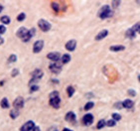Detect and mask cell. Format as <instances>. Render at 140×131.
<instances>
[{
  "mask_svg": "<svg viewBox=\"0 0 140 131\" xmlns=\"http://www.w3.org/2000/svg\"><path fill=\"white\" fill-rule=\"evenodd\" d=\"M61 61H62V64H67L71 61V56L66 54V55H63V57L61 58Z\"/></svg>",
  "mask_w": 140,
  "mask_h": 131,
  "instance_id": "18",
  "label": "cell"
},
{
  "mask_svg": "<svg viewBox=\"0 0 140 131\" xmlns=\"http://www.w3.org/2000/svg\"><path fill=\"white\" fill-rule=\"evenodd\" d=\"M112 119H113L114 121H118V120L121 119V116H120L119 114H117V113H113V114H112Z\"/></svg>",
  "mask_w": 140,
  "mask_h": 131,
  "instance_id": "28",
  "label": "cell"
},
{
  "mask_svg": "<svg viewBox=\"0 0 140 131\" xmlns=\"http://www.w3.org/2000/svg\"><path fill=\"white\" fill-rule=\"evenodd\" d=\"M8 61H9L10 63H15V62L17 61V56H16V55H11V56L9 57Z\"/></svg>",
  "mask_w": 140,
  "mask_h": 131,
  "instance_id": "26",
  "label": "cell"
},
{
  "mask_svg": "<svg viewBox=\"0 0 140 131\" xmlns=\"http://www.w3.org/2000/svg\"><path fill=\"white\" fill-rule=\"evenodd\" d=\"M66 120H67V121H72V122H74V121L76 120V114H75L74 112H72V111L68 112L67 115H66Z\"/></svg>",
  "mask_w": 140,
  "mask_h": 131,
  "instance_id": "15",
  "label": "cell"
},
{
  "mask_svg": "<svg viewBox=\"0 0 140 131\" xmlns=\"http://www.w3.org/2000/svg\"><path fill=\"white\" fill-rule=\"evenodd\" d=\"M76 46H77V42L76 40H71L69 41L67 44H66V49L68 51H74L76 49Z\"/></svg>",
  "mask_w": 140,
  "mask_h": 131,
  "instance_id": "10",
  "label": "cell"
},
{
  "mask_svg": "<svg viewBox=\"0 0 140 131\" xmlns=\"http://www.w3.org/2000/svg\"><path fill=\"white\" fill-rule=\"evenodd\" d=\"M139 33H140V31H139Z\"/></svg>",
  "mask_w": 140,
  "mask_h": 131,
  "instance_id": "43",
  "label": "cell"
},
{
  "mask_svg": "<svg viewBox=\"0 0 140 131\" xmlns=\"http://www.w3.org/2000/svg\"><path fill=\"white\" fill-rule=\"evenodd\" d=\"M52 7H53V9H54V10H56V11H58V10H59V5H58L57 3H55V2H53V3H52Z\"/></svg>",
  "mask_w": 140,
  "mask_h": 131,
  "instance_id": "33",
  "label": "cell"
},
{
  "mask_svg": "<svg viewBox=\"0 0 140 131\" xmlns=\"http://www.w3.org/2000/svg\"><path fill=\"white\" fill-rule=\"evenodd\" d=\"M93 105H94L93 102H92V101L88 102V103L86 104V106H85V110H90V109H92V108L93 107Z\"/></svg>",
  "mask_w": 140,
  "mask_h": 131,
  "instance_id": "25",
  "label": "cell"
},
{
  "mask_svg": "<svg viewBox=\"0 0 140 131\" xmlns=\"http://www.w3.org/2000/svg\"><path fill=\"white\" fill-rule=\"evenodd\" d=\"M13 105H14V107L16 108V109H19V108H22L23 107V105H24V99H23V97H21V96H18L15 100H14V102H13Z\"/></svg>",
  "mask_w": 140,
  "mask_h": 131,
  "instance_id": "5",
  "label": "cell"
},
{
  "mask_svg": "<svg viewBox=\"0 0 140 131\" xmlns=\"http://www.w3.org/2000/svg\"><path fill=\"white\" fill-rule=\"evenodd\" d=\"M0 104H1V107L2 108H8L9 107V102H8V99L7 98H3L1 100V102H0Z\"/></svg>",
  "mask_w": 140,
  "mask_h": 131,
  "instance_id": "19",
  "label": "cell"
},
{
  "mask_svg": "<svg viewBox=\"0 0 140 131\" xmlns=\"http://www.w3.org/2000/svg\"><path fill=\"white\" fill-rule=\"evenodd\" d=\"M2 10H3V6H2L1 4H0V13L2 12Z\"/></svg>",
  "mask_w": 140,
  "mask_h": 131,
  "instance_id": "40",
  "label": "cell"
},
{
  "mask_svg": "<svg viewBox=\"0 0 140 131\" xmlns=\"http://www.w3.org/2000/svg\"><path fill=\"white\" fill-rule=\"evenodd\" d=\"M128 93H129L131 96H135V94H136V92H135L134 90H132V89H129V90H128Z\"/></svg>",
  "mask_w": 140,
  "mask_h": 131,
  "instance_id": "36",
  "label": "cell"
},
{
  "mask_svg": "<svg viewBox=\"0 0 140 131\" xmlns=\"http://www.w3.org/2000/svg\"><path fill=\"white\" fill-rule=\"evenodd\" d=\"M48 59L49 60H51V61H54V62H58L59 60H60V57H61V55L58 53V52H52V53H50V54H48Z\"/></svg>",
  "mask_w": 140,
  "mask_h": 131,
  "instance_id": "9",
  "label": "cell"
},
{
  "mask_svg": "<svg viewBox=\"0 0 140 131\" xmlns=\"http://www.w3.org/2000/svg\"><path fill=\"white\" fill-rule=\"evenodd\" d=\"M4 43V39L3 38H1V37H0V45H2Z\"/></svg>",
  "mask_w": 140,
  "mask_h": 131,
  "instance_id": "39",
  "label": "cell"
},
{
  "mask_svg": "<svg viewBox=\"0 0 140 131\" xmlns=\"http://www.w3.org/2000/svg\"><path fill=\"white\" fill-rule=\"evenodd\" d=\"M105 124H106L105 120L101 119V120H99V121H98V123H97V125H96V128H97V129H101V128H103V127H104V125H105Z\"/></svg>",
  "mask_w": 140,
  "mask_h": 131,
  "instance_id": "24",
  "label": "cell"
},
{
  "mask_svg": "<svg viewBox=\"0 0 140 131\" xmlns=\"http://www.w3.org/2000/svg\"><path fill=\"white\" fill-rule=\"evenodd\" d=\"M32 131H40V128H39L38 126H35V127H34V129H33Z\"/></svg>",
  "mask_w": 140,
  "mask_h": 131,
  "instance_id": "38",
  "label": "cell"
},
{
  "mask_svg": "<svg viewBox=\"0 0 140 131\" xmlns=\"http://www.w3.org/2000/svg\"><path fill=\"white\" fill-rule=\"evenodd\" d=\"M24 19H25V14H24V13H20V14L18 15V17H17V20H18L19 22L23 21Z\"/></svg>",
  "mask_w": 140,
  "mask_h": 131,
  "instance_id": "30",
  "label": "cell"
},
{
  "mask_svg": "<svg viewBox=\"0 0 140 131\" xmlns=\"http://www.w3.org/2000/svg\"><path fill=\"white\" fill-rule=\"evenodd\" d=\"M67 91H68V95L71 97V96H73L74 93H75V88H74L73 87H69L67 88Z\"/></svg>",
  "mask_w": 140,
  "mask_h": 131,
  "instance_id": "23",
  "label": "cell"
},
{
  "mask_svg": "<svg viewBox=\"0 0 140 131\" xmlns=\"http://www.w3.org/2000/svg\"><path fill=\"white\" fill-rule=\"evenodd\" d=\"M50 70L53 72V73H60L61 72V70H62V65L61 64H59V63H57V62H55V63H53V64H51L50 65Z\"/></svg>",
  "mask_w": 140,
  "mask_h": 131,
  "instance_id": "4",
  "label": "cell"
},
{
  "mask_svg": "<svg viewBox=\"0 0 140 131\" xmlns=\"http://www.w3.org/2000/svg\"><path fill=\"white\" fill-rule=\"evenodd\" d=\"M63 131H72V130H70V129H68V128H65Z\"/></svg>",
  "mask_w": 140,
  "mask_h": 131,
  "instance_id": "41",
  "label": "cell"
},
{
  "mask_svg": "<svg viewBox=\"0 0 140 131\" xmlns=\"http://www.w3.org/2000/svg\"><path fill=\"white\" fill-rule=\"evenodd\" d=\"M126 37H128V38H130V39H132V38H134L135 37V32L132 30V29H128L127 31H126Z\"/></svg>",
  "mask_w": 140,
  "mask_h": 131,
  "instance_id": "20",
  "label": "cell"
},
{
  "mask_svg": "<svg viewBox=\"0 0 140 131\" xmlns=\"http://www.w3.org/2000/svg\"><path fill=\"white\" fill-rule=\"evenodd\" d=\"M116 108H122L123 107V105H122V102H117V103H115V105H114Z\"/></svg>",
  "mask_w": 140,
  "mask_h": 131,
  "instance_id": "34",
  "label": "cell"
},
{
  "mask_svg": "<svg viewBox=\"0 0 140 131\" xmlns=\"http://www.w3.org/2000/svg\"><path fill=\"white\" fill-rule=\"evenodd\" d=\"M109 49L112 52H119V51H123L125 49V47L124 46H111Z\"/></svg>",
  "mask_w": 140,
  "mask_h": 131,
  "instance_id": "17",
  "label": "cell"
},
{
  "mask_svg": "<svg viewBox=\"0 0 140 131\" xmlns=\"http://www.w3.org/2000/svg\"><path fill=\"white\" fill-rule=\"evenodd\" d=\"M138 80H139V82H140V76H138Z\"/></svg>",
  "mask_w": 140,
  "mask_h": 131,
  "instance_id": "42",
  "label": "cell"
},
{
  "mask_svg": "<svg viewBox=\"0 0 140 131\" xmlns=\"http://www.w3.org/2000/svg\"><path fill=\"white\" fill-rule=\"evenodd\" d=\"M106 125H107V126H109V127H113V126H115V121H114L113 119L108 120V121L106 122Z\"/></svg>",
  "mask_w": 140,
  "mask_h": 131,
  "instance_id": "29",
  "label": "cell"
},
{
  "mask_svg": "<svg viewBox=\"0 0 140 131\" xmlns=\"http://www.w3.org/2000/svg\"><path fill=\"white\" fill-rule=\"evenodd\" d=\"M43 47H44V41L43 40L36 41L35 44H34V46H33V52L37 54V53H39V52L42 51Z\"/></svg>",
  "mask_w": 140,
  "mask_h": 131,
  "instance_id": "3",
  "label": "cell"
},
{
  "mask_svg": "<svg viewBox=\"0 0 140 131\" xmlns=\"http://www.w3.org/2000/svg\"><path fill=\"white\" fill-rule=\"evenodd\" d=\"M6 32V28L5 26H2V25H0V35H2Z\"/></svg>",
  "mask_w": 140,
  "mask_h": 131,
  "instance_id": "31",
  "label": "cell"
},
{
  "mask_svg": "<svg viewBox=\"0 0 140 131\" xmlns=\"http://www.w3.org/2000/svg\"><path fill=\"white\" fill-rule=\"evenodd\" d=\"M34 127H35L34 122L33 121H28L21 127V131H31V130L34 129Z\"/></svg>",
  "mask_w": 140,
  "mask_h": 131,
  "instance_id": "6",
  "label": "cell"
},
{
  "mask_svg": "<svg viewBox=\"0 0 140 131\" xmlns=\"http://www.w3.org/2000/svg\"><path fill=\"white\" fill-rule=\"evenodd\" d=\"M122 105H123V107H125V108H132L133 105H134V103H133L132 100L126 99V100H124V101L122 102Z\"/></svg>",
  "mask_w": 140,
  "mask_h": 131,
  "instance_id": "16",
  "label": "cell"
},
{
  "mask_svg": "<svg viewBox=\"0 0 140 131\" xmlns=\"http://www.w3.org/2000/svg\"><path fill=\"white\" fill-rule=\"evenodd\" d=\"M119 3H120L119 1H113V2H112V4H113V7H116V6H118V5H119Z\"/></svg>",
  "mask_w": 140,
  "mask_h": 131,
  "instance_id": "37",
  "label": "cell"
},
{
  "mask_svg": "<svg viewBox=\"0 0 140 131\" xmlns=\"http://www.w3.org/2000/svg\"><path fill=\"white\" fill-rule=\"evenodd\" d=\"M0 20H1V22H2L3 24H5V25H8V24L10 23V21H11L8 16H2Z\"/></svg>",
  "mask_w": 140,
  "mask_h": 131,
  "instance_id": "22",
  "label": "cell"
},
{
  "mask_svg": "<svg viewBox=\"0 0 140 131\" xmlns=\"http://www.w3.org/2000/svg\"><path fill=\"white\" fill-rule=\"evenodd\" d=\"M38 25H39V28L43 31V32H48L50 29H51V24L48 22V21H46V20H43V19H41V20H39V22H38Z\"/></svg>",
  "mask_w": 140,
  "mask_h": 131,
  "instance_id": "2",
  "label": "cell"
},
{
  "mask_svg": "<svg viewBox=\"0 0 140 131\" xmlns=\"http://www.w3.org/2000/svg\"><path fill=\"white\" fill-rule=\"evenodd\" d=\"M56 97H59V92L56 90V91H53L50 93V99L52 98H56Z\"/></svg>",
  "mask_w": 140,
  "mask_h": 131,
  "instance_id": "27",
  "label": "cell"
},
{
  "mask_svg": "<svg viewBox=\"0 0 140 131\" xmlns=\"http://www.w3.org/2000/svg\"><path fill=\"white\" fill-rule=\"evenodd\" d=\"M42 77H43V72L41 70H35L32 73V79H35V80H38L39 81Z\"/></svg>",
  "mask_w": 140,
  "mask_h": 131,
  "instance_id": "13",
  "label": "cell"
},
{
  "mask_svg": "<svg viewBox=\"0 0 140 131\" xmlns=\"http://www.w3.org/2000/svg\"><path fill=\"white\" fill-rule=\"evenodd\" d=\"M112 15V12L110 10V7L108 5H104L101 9H100V12H99V17L101 19H105V18H108Z\"/></svg>",
  "mask_w": 140,
  "mask_h": 131,
  "instance_id": "1",
  "label": "cell"
},
{
  "mask_svg": "<svg viewBox=\"0 0 140 131\" xmlns=\"http://www.w3.org/2000/svg\"><path fill=\"white\" fill-rule=\"evenodd\" d=\"M60 103H61L60 97H56V98L50 99V104H51V106H53V107H55V108H59V107H60Z\"/></svg>",
  "mask_w": 140,
  "mask_h": 131,
  "instance_id": "11",
  "label": "cell"
},
{
  "mask_svg": "<svg viewBox=\"0 0 140 131\" xmlns=\"http://www.w3.org/2000/svg\"><path fill=\"white\" fill-rule=\"evenodd\" d=\"M34 35H35V29H34V28H32L31 30H29L28 34H27V35H26V36H25L22 40H23L24 42H29V41L32 39V37H33Z\"/></svg>",
  "mask_w": 140,
  "mask_h": 131,
  "instance_id": "12",
  "label": "cell"
},
{
  "mask_svg": "<svg viewBox=\"0 0 140 131\" xmlns=\"http://www.w3.org/2000/svg\"><path fill=\"white\" fill-rule=\"evenodd\" d=\"M28 30L25 28V27H21V28H19L18 29V31L16 32V35H17V37H19V38H21V39H23L27 34H28Z\"/></svg>",
  "mask_w": 140,
  "mask_h": 131,
  "instance_id": "8",
  "label": "cell"
},
{
  "mask_svg": "<svg viewBox=\"0 0 140 131\" xmlns=\"http://www.w3.org/2000/svg\"><path fill=\"white\" fill-rule=\"evenodd\" d=\"M18 115H19V111H18V109H13V110L10 111V116H11V118L15 119V118L18 117Z\"/></svg>",
  "mask_w": 140,
  "mask_h": 131,
  "instance_id": "21",
  "label": "cell"
},
{
  "mask_svg": "<svg viewBox=\"0 0 140 131\" xmlns=\"http://www.w3.org/2000/svg\"><path fill=\"white\" fill-rule=\"evenodd\" d=\"M107 34H108V31L107 30H102V31H100L97 35H96V37H95V40L96 41H99V40H102L103 38H105L106 36H107Z\"/></svg>",
  "mask_w": 140,
  "mask_h": 131,
  "instance_id": "14",
  "label": "cell"
},
{
  "mask_svg": "<svg viewBox=\"0 0 140 131\" xmlns=\"http://www.w3.org/2000/svg\"><path fill=\"white\" fill-rule=\"evenodd\" d=\"M38 89H39L38 86H32V87H31V89H30V91H31V92H34V91H37Z\"/></svg>",
  "mask_w": 140,
  "mask_h": 131,
  "instance_id": "32",
  "label": "cell"
},
{
  "mask_svg": "<svg viewBox=\"0 0 140 131\" xmlns=\"http://www.w3.org/2000/svg\"><path fill=\"white\" fill-rule=\"evenodd\" d=\"M83 122H84L85 125H91L93 122V116L92 114H90V113L86 114L84 116V118H83Z\"/></svg>",
  "mask_w": 140,
  "mask_h": 131,
  "instance_id": "7",
  "label": "cell"
},
{
  "mask_svg": "<svg viewBox=\"0 0 140 131\" xmlns=\"http://www.w3.org/2000/svg\"><path fill=\"white\" fill-rule=\"evenodd\" d=\"M18 73H19V71H18V70H13V71H12V75H11V76H12V77H16V76L18 75Z\"/></svg>",
  "mask_w": 140,
  "mask_h": 131,
  "instance_id": "35",
  "label": "cell"
}]
</instances>
